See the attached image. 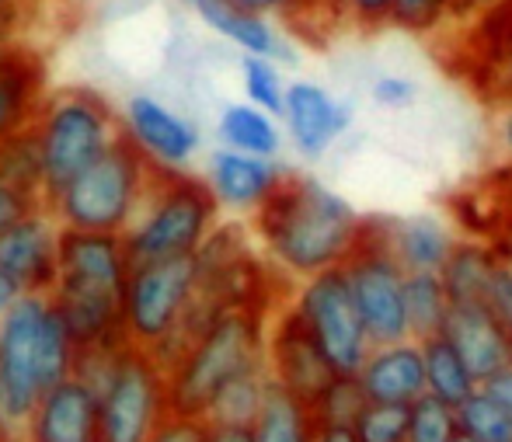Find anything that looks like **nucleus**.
I'll return each instance as SVG.
<instances>
[{"label": "nucleus", "mask_w": 512, "mask_h": 442, "mask_svg": "<svg viewBox=\"0 0 512 442\" xmlns=\"http://www.w3.org/2000/svg\"><path fill=\"white\" fill-rule=\"evenodd\" d=\"M485 307L492 310L495 317H499V324L512 335V265H506V262L499 265L492 286H488Z\"/></svg>", "instance_id": "obj_40"}, {"label": "nucleus", "mask_w": 512, "mask_h": 442, "mask_svg": "<svg viewBox=\"0 0 512 442\" xmlns=\"http://www.w3.org/2000/svg\"><path fill=\"white\" fill-rule=\"evenodd\" d=\"M366 401L373 404H415L425 397V359L415 338L391 345H373L363 369L356 373Z\"/></svg>", "instance_id": "obj_19"}, {"label": "nucleus", "mask_w": 512, "mask_h": 442, "mask_svg": "<svg viewBox=\"0 0 512 442\" xmlns=\"http://www.w3.org/2000/svg\"><path fill=\"white\" fill-rule=\"evenodd\" d=\"M422 345L425 359V394L439 397L450 408H460L464 401H471L481 390L478 376L471 373V366L464 362V355L453 349V342L446 335H432Z\"/></svg>", "instance_id": "obj_24"}, {"label": "nucleus", "mask_w": 512, "mask_h": 442, "mask_svg": "<svg viewBox=\"0 0 512 442\" xmlns=\"http://www.w3.org/2000/svg\"><path fill=\"white\" fill-rule=\"evenodd\" d=\"M485 390H488V394H495V397H499V401L506 404V408L512 411V366L506 369V373H499V376H495L492 383H485Z\"/></svg>", "instance_id": "obj_45"}, {"label": "nucleus", "mask_w": 512, "mask_h": 442, "mask_svg": "<svg viewBox=\"0 0 512 442\" xmlns=\"http://www.w3.org/2000/svg\"><path fill=\"white\" fill-rule=\"evenodd\" d=\"M77 373L98 387V442H150L171 415L168 369L136 345L84 352Z\"/></svg>", "instance_id": "obj_2"}, {"label": "nucleus", "mask_w": 512, "mask_h": 442, "mask_svg": "<svg viewBox=\"0 0 512 442\" xmlns=\"http://www.w3.org/2000/svg\"><path fill=\"white\" fill-rule=\"evenodd\" d=\"M251 442H314L317 436V418L314 408L286 394L283 387L272 383L269 401H265L262 415L251 425Z\"/></svg>", "instance_id": "obj_26"}, {"label": "nucleus", "mask_w": 512, "mask_h": 442, "mask_svg": "<svg viewBox=\"0 0 512 442\" xmlns=\"http://www.w3.org/2000/svg\"><path fill=\"white\" fill-rule=\"evenodd\" d=\"M0 178L18 188V192L46 202V195H42V154H39V140H35V129L11 136L0 147Z\"/></svg>", "instance_id": "obj_30"}, {"label": "nucleus", "mask_w": 512, "mask_h": 442, "mask_svg": "<svg viewBox=\"0 0 512 442\" xmlns=\"http://www.w3.org/2000/svg\"><path fill=\"white\" fill-rule=\"evenodd\" d=\"M60 248V220L39 202L0 234V275L18 296H49L60 282Z\"/></svg>", "instance_id": "obj_10"}, {"label": "nucleus", "mask_w": 512, "mask_h": 442, "mask_svg": "<svg viewBox=\"0 0 512 442\" xmlns=\"http://www.w3.org/2000/svg\"><path fill=\"white\" fill-rule=\"evenodd\" d=\"M460 442H471V439H464V436H460Z\"/></svg>", "instance_id": "obj_49"}, {"label": "nucleus", "mask_w": 512, "mask_h": 442, "mask_svg": "<svg viewBox=\"0 0 512 442\" xmlns=\"http://www.w3.org/2000/svg\"><path fill=\"white\" fill-rule=\"evenodd\" d=\"M157 164L122 133V140L77 175L67 188L46 199L63 230H88V234H126L140 216L157 178Z\"/></svg>", "instance_id": "obj_4"}, {"label": "nucleus", "mask_w": 512, "mask_h": 442, "mask_svg": "<svg viewBox=\"0 0 512 442\" xmlns=\"http://www.w3.org/2000/svg\"><path fill=\"white\" fill-rule=\"evenodd\" d=\"M408 442H460L457 408H450V404H443L432 394L418 397V401L411 404Z\"/></svg>", "instance_id": "obj_33"}, {"label": "nucleus", "mask_w": 512, "mask_h": 442, "mask_svg": "<svg viewBox=\"0 0 512 442\" xmlns=\"http://www.w3.org/2000/svg\"><path fill=\"white\" fill-rule=\"evenodd\" d=\"M18 300V293H14V286L11 282L4 279V275H0V317L7 314V310H11V303Z\"/></svg>", "instance_id": "obj_48"}, {"label": "nucleus", "mask_w": 512, "mask_h": 442, "mask_svg": "<svg viewBox=\"0 0 512 442\" xmlns=\"http://www.w3.org/2000/svg\"><path fill=\"white\" fill-rule=\"evenodd\" d=\"M492 244H495V251H499V258H502V262L512 265V209L506 213V220H502L499 234L492 237Z\"/></svg>", "instance_id": "obj_44"}, {"label": "nucleus", "mask_w": 512, "mask_h": 442, "mask_svg": "<svg viewBox=\"0 0 512 442\" xmlns=\"http://www.w3.org/2000/svg\"><path fill=\"white\" fill-rule=\"evenodd\" d=\"M387 241H391L398 262L405 265V272H443L460 234L446 216L411 213L387 216Z\"/></svg>", "instance_id": "obj_21"}, {"label": "nucleus", "mask_w": 512, "mask_h": 442, "mask_svg": "<svg viewBox=\"0 0 512 442\" xmlns=\"http://www.w3.org/2000/svg\"><path fill=\"white\" fill-rule=\"evenodd\" d=\"M230 4L244 7L251 14H262V18L304 35L307 42H324V35L342 28L335 0H230Z\"/></svg>", "instance_id": "obj_25"}, {"label": "nucleus", "mask_w": 512, "mask_h": 442, "mask_svg": "<svg viewBox=\"0 0 512 442\" xmlns=\"http://www.w3.org/2000/svg\"><path fill=\"white\" fill-rule=\"evenodd\" d=\"M408 418H411L408 404L366 401V408L359 411L352 432H356L359 442H408Z\"/></svg>", "instance_id": "obj_34"}, {"label": "nucleus", "mask_w": 512, "mask_h": 442, "mask_svg": "<svg viewBox=\"0 0 512 442\" xmlns=\"http://www.w3.org/2000/svg\"><path fill=\"white\" fill-rule=\"evenodd\" d=\"M32 206H39V199H32V195L18 192L14 185H7L4 178H0V234H4L7 227H11L18 216H25Z\"/></svg>", "instance_id": "obj_41"}, {"label": "nucleus", "mask_w": 512, "mask_h": 442, "mask_svg": "<svg viewBox=\"0 0 512 442\" xmlns=\"http://www.w3.org/2000/svg\"><path fill=\"white\" fill-rule=\"evenodd\" d=\"M25 442H98V387L74 373L42 394L28 418Z\"/></svg>", "instance_id": "obj_16"}, {"label": "nucleus", "mask_w": 512, "mask_h": 442, "mask_svg": "<svg viewBox=\"0 0 512 442\" xmlns=\"http://www.w3.org/2000/svg\"><path fill=\"white\" fill-rule=\"evenodd\" d=\"M35 0H0V42L18 46L25 42V28L32 21Z\"/></svg>", "instance_id": "obj_39"}, {"label": "nucleus", "mask_w": 512, "mask_h": 442, "mask_svg": "<svg viewBox=\"0 0 512 442\" xmlns=\"http://www.w3.org/2000/svg\"><path fill=\"white\" fill-rule=\"evenodd\" d=\"M241 84H244V94H248L251 105H258L262 112L283 119L290 81L283 77V70H279L276 60H265V56H241Z\"/></svg>", "instance_id": "obj_31"}, {"label": "nucleus", "mask_w": 512, "mask_h": 442, "mask_svg": "<svg viewBox=\"0 0 512 442\" xmlns=\"http://www.w3.org/2000/svg\"><path fill=\"white\" fill-rule=\"evenodd\" d=\"M269 317L255 310H230L199 335L175 366L168 369L171 411L206 418L213 401L241 376L265 369Z\"/></svg>", "instance_id": "obj_3"}, {"label": "nucleus", "mask_w": 512, "mask_h": 442, "mask_svg": "<svg viewBox=\"0 0 512 442\" xmlns=\"http://www.w3.org/2000/svg\"><path fill=\"white\" fill-rule=\"evenodd\" d=\"M286 164L272 161V157H251L241 150H213L206 161V185L213 188L216 202L223 213L234 216H255L265 202L272 199L279 185L286 178Z\"/></svg>", "instance_id": "obj_15"}, {"label": "nucleus", "mask_w": 512, "mask_h": 442, "mask_svg": "<svg viewBox=\"0 0 512 442\" xmlns=\"http://www.w3.org/2000/svg\"><path fill=\"white\" fill-rule=\"evenodd\" d=\"M189 7L199 14L206 28H213L216 35H223L227 42H234L244 56H265L276 63H293L290 39L279 32L276 21L251 14L244 7L230 4V0H189Z\"/></svg>", "instance_id": "obj_20"}, {"label": "nucleus", "mask_w": 512, "mask_h": 442, "mask_svg": "<svg viewBox=\"0 0 512 442\" xmlns=\"http://www.w3.org/2000/svg\"><path fill=\"white\" fill-rule=\"evenodd\" d=\"M460 436L471 442H512V411L485 387L457 408Z\"/></svg>", "instance_id": "obj_29"}, {"label": "nucleus", "mask_w": 512, "mask_h": 442, "mask_svg": "<svg viewBox=\"0 0 512 442\" xmlns=\"http://www.w3.org/2000/svg\"><path fill=\"white\" fill-rule=\"evenodd\" d=\"M220 202L206 178L189 171H157L154 188L133 227L122 234L133 265L192 258L220 227Z\"/></svg>", "instance_id": "obj_6"}, {"label": "nucleus", "mask_w": 512, "mask_h": 442, "mask_svg": "<svg viewBox=\"0 0 512 442\" xmlns=\"http://www.w3.org/2000/svg\"><path fill=\"white\" fill-rule=\"evenodd\" d=\"M46 98H49L46 56L28 46V42L11 46L4 60H0V147L11 136L35 126Z\"/></svg>", "instance_id": "obj_17"}, {"label": "nucleus", "mask_w": 512, "mask_h": 442, "mask_svg": "<svg viewBox=\"0 0 512 442\" xmlns=\"http://www.w3.org/2000/svg\"><path fill=\"white\" fill-rule=\"evenodd\" d=\"M248 227L286 279L307 282L349 262L363 234V213L321 178L290 168Z\"/></svg>", "instance_id": "obj_1"}, {"label": "nucleus", "mask_w": 512, "mask_h": 442, "mask_svg": "<svg viewBox=\"0 0 512 442\" xmlns=\"http://www.w3.org/2000/svg\"><path fill=\"white\" fill-rule=\"evenodd\" d=\"M269 390H272L269 366L255 369V373L230 383V387L213 401V408H209L206 418L213 422V429H251L255 418L262 415L265 401H269Z\"/></svg>", "instance_id": "obj_28"}, {"label": "nucleus", "mask_w": 512, "mask_h": 442, "mask_svg": "<svg viewBox=\"0 0 512 442\" xmlns=\"http://www.w3.org/2000/svg\"><path fill=\"white\" fill-rule=\"evenodd\" d=\"M405 310H408V331L415 342H425L432 335H443L450 321L453 300L446 293V282L439 272H408L405 286Z\"/></svg>", "instance_id": "obj_27"}, {"label": "nucleus", "mask_w": 512, "mask_h": 442, "mask_svg": "<svg viewBox=\"0 0 512 442\" xmlns=\"http://www.w3.org/2000/svg\"><path fill=\"white\" fill-rule=\"evenodd\" d=\"M370 98L377 101L387 112H398V108H408L411 101L418 98V84L411 77H398V74H384L373 81Z\"/></svg>", "instance_id": "obj_38"}, {"label": "nucleus", "mask_w": 512, "mask_h": 442, "mask_svg": "<svg viewBox=\"0 0 512 442\" xmlns=\"http://www.w3.org/2000/svg\"><path fill=\"white\" fill-rule=\"evenodd\" d=\"M129 272H133V262H129V251H126L122 234L63 230L60 282H56L53 293L98 296V300H126Z\"/></svg>", "instance_id": "obj_12"}, {"label": "nucleus", "mask_w": 512, "mask_h": 442, "mask_svg": "<svg viewBox=\"0 0 512 442\" xmlns=\"http://www.w3.org/2000/svg\"><path fill=\"white\" fill-rule=\"evenodd\" d=\"M506 4V0H453V25L467 18H478V14L492 11V7Z\"/></svg>", "instance_id": "obj_43"}, {"label": "nucleus", "mask_w": 512, "mask_h": 442, "mask_svg": "<svg viewBox=\"0 0 512 442\" xmlns=\"http://www.w3.org/2000/svg\"><path fill=\"white\" fill-rule=\"evenodd\" d=\"M32 129L42 154V195L53 199L122 140V115L105 94L60 88L49 91Z\"/></svg>", "instance_id": "obj_5"}, {"label": "nucleus", "mask_w": 512, "mask_h": 442, "mask_svg": "<svg viewBox=\"0 0 512 442\" xmlns=\"http://www.w3.org/2000/svg\"><path fill=\"white\" fill-rule=\"evenodd\" d=\"M209 439H213V422H209V418L175 415V411H171L150 442H209Z\"/></svg>", "instance_id": "obj_37"}, {"label": "nucleus", "mask_w": 512, "mask_h": 442, "mask_svg": "<svg viewBox=\"0 0 512 442\" xmlns=\"http://www.w3.org/2000/svg\"><path fill=\"white\" fill-rule=\"evenodd\" d=\"M453 25V0H394L391 28L418 39H436Z\"/></svg>", "instance_id": "obj_32"}, {"label": "nucleus", "mask_w": 512, "mask_h": 442, "mask_svg": "<svg viewBox=\"0 0 512 442\" xmlns=\"http://www.w3.org/2000/svg\"><path fill=\"white\" fill-rule=\"evenodd\" d=\"M199 293V265L192 258L133 265L122 300L126 345L157 355L178 335Z\"/></svg>", "instance_id": "obj_8"}, {"label": "nucleus", "mask_w": 512, "mask_h": 442, "mask_svg": "<svg viewBox=\"0 0 512 442\" xmlns=\"http://www.w3.org/2000/svg\"><path fill=\"white\" fill-rule=\"evenodd\" d=\"M209 442H251L248 429H213V439Z\"/></svg>", "instance_id": "obj_47"}, {"label": "nucleus", "mask_w": 512, "mask_h": 442, "mask_svg": "<svg viewBox=\"0 0 512 442\" xmlns=\"http://www.w3.org/2000/svg\"><path fill=\"white\" fill-rule=\"evenodd\" d=\"M443 335L464 355L481 387L512 366V335L485 303H453Z\"/></svg>", "instance_id": "obj_18"}, {"label": "nucleus", "mask_w": 512, "mask_h": 442, "mask_svg": "<svg viewBox=\"0 0 512 442\" xmlns=\"http://www.w3.org/2000/svg\"><path fill=\"white\" fill-rule=\"evenodd\" d=\"M342 268L349 275L352 296H356V307L363 314L370 342L391 345L411 338L405 310L408 272L391 251V241H387V213L363 216L359 244Z\"/></svg>", "instance_id": "obj_7"}, {"label": "nucleus", "mask_w": 512, "mask_h": 442, "mask_svg": "<svg viewBox=\"0 0 512 442\" xmlns=\"http://www.w3.org/2000/svg\"><path fill=\"white\" fill-rule=\"evenodd\" d=\"M216 136L220 147L241 150L251 157H272L276 161L283 150V129H279L276 115L262 112L251 101H230L223 105L220 119H216Z\"/></svg>", "instance_id": "obj_22"}, {"label": "nucleus", "mask_w": 512, "mask_h": 442, "mask_svg": "<svg viewBox=\"0 0 512 442\" xmlns=\"http://www.w3.org/2000/svg\"><path fill=\"white\" fill-rule=\"evenodd\" d=\"M492 112H495L492 136H495V150H499V161L512 164V101H506V105H499V108H492Z\"/></svg>", "instance_id": "obj_42"}, {"label": "nucleus", "mask_w": 512, "mask_h": 442, "mask_svg": "<svg viewBox=\"0 0 512 442\" xmlns=\"http://www.w3.org/2000/svg\"><path fill=\"white\" fill-rule=\"evenodd\" d=\"M283 122L293 150L307 161H317L349 133L352 108L317 81H290Z\"/></svg>", "instance_id": "obj_14"}, {"label": "nucleus", "mask_w": 512, "mask_h": 442, "mask_svg": "<svg viewBox=\"0 0 512 442\" xmlns=\"http://www.w3.org/2000/svg\"><path fill=\"white\" fill-rule=\"evenodd\" d=\"M265 366H269L272 383L283 387L286 394H293L297 401H304L307 408H317V401H321L331 390V383L338 380L335 366H331L328 355L321 352V345L314 342V335H310L307 324L300 321L293 303H283V307L269 317Z\"/></svg>", "instance_id": "obj_11"}, {"label": "nucleus", "mask_w": 512, "mask_h": 442, "mask_svg": "<svg viewBox=\"0 0 512 442\" xmlns=\"http://www.w3.org/2000/svg\"><path fill=\"white\" fill-rule=\"evenodd\" d=\"M335 11L342 18V28L377 32V28H391L394 0H335Z\"/></svg>", "instance_id": "obj_36"}, {"label": "nucleus", "mask_w": 512, "mask_h": 442, "mask_svg": "<svg viewBox=\"0 0 512 442\" xmlns=\"http://www.w3.org/2000/svg\"><path fill=\"white\" fill-rule=\"evenodd\" d=\"M314 442H359L356 432L345 429V425H317Z\"/></svg>", "instance_id": "obj_46"}, {"label": "nucleus", "mask_w": 512, "mask_h": 442, "mask_svg": "<svg viewBox=\"0 0 512 442\" xmlns=\"http://www.w3.org/2000/svg\"><path fill=\"white\" fill-rule=\"evenodd\" d=\"M363 408H366V394L356 376H338L328 394L317 401L314 418L317 425H345V429H352Z\"/></svg>", "instance_id": "obj_35"}, {"label": "nucleus", "mask_w": 512, "mask_h": 442, "mask_svg": "<svg viewBox=\"0 0 512 442\" xmlns=\"http://www.w3.org/2000/svg\"><path fill=\"white\" fill-rule=\"evenodd\" d=\"M122 133L150 157L161 171H185V164L196 157L199 126L164 101L150 98V94H133L122 108Z\"/></svg>", "instance_id": "obj_13"}, {"label": "nucleus", "mask_w": 512, "mask_h": 442, "mask_svg": "<svg viewBox=\"0 0 512 442\" xmlns=\"http://www.w3.org/2000/svg\"><path fill=\"white\" fill-rule=\"evenodd\" d=\"M499 265H502V258L492 241L460 237L439 275H443L446 293H450L453 303H485L488 286H492Z\"/></svg>", "instance_id": "obj_23"}, {"label": "nucleus", "mask_w": 512, "mask_h": 442, "mask_svg": "<svg viewBox=\"0 0 512 442\" xmlns=\"http://www.w3.org/2000/svg\"><path fill=\"white\" fill-rule=\"evenodd\" d=\"M290 303L300 314V321L307 324V331L314 335V342L321 345V352L328 355L335 373L356 376L363 369L373 342L366 335L363 314L356 307L345 268H331V272H321L307 282H297Z\"/></svg>", "instance_id": "obj_9"}]
</instances>
